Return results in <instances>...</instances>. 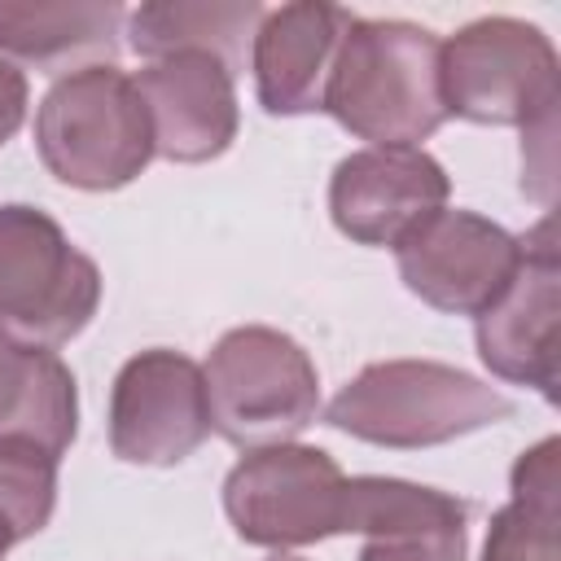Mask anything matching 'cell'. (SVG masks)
Segmentation results:
<instances>
[{
  "label": "cell",
  "instance_id": "3",
  "mask_svg": "<svg viewBox=\"0 0 561 561\" xmlns=\"http://www.w3.org/2000/svg\"><path fill=\"white\" fill-rule=\"evenodd\" d=\"M513 416V399L438 359H381L359 368L324 408V421L359 443L416 451Z\"/></svg>",
  "mask_w": 561,
  "mask_h": 561
},
{
  "label": "cell",
  "instance_id": "5",
  "mask_svg": "<svg viewBox=\"0 0 561 561\" xmlns=\"http://www.w3.org/2000/svg\"><path fill=\"white\" fill-rule=\"evenodd\" d=\"M210 430L241 451L294 443L320 416L316 359L280 329H228L202 368Z\"/></svg>",
  "mask_w": 561,
  "mask_h": 561
},
{
  "label": "cell",
  "instance_id": "10",
  "mask_svg": "<svg viewBox=\"0 0 561 561\" xmlns=\"http://www.w3.org/2000/svg\"><path fill=\"white\" fill-rule=\"evenodd\" d=\"M557 316H561V259L552 215L522 237V263L504 294L473 316L478 359L508 386H530L557 403Z\"/></svg>",
  "mask_w": 561,
  "mask_h": 561
},
{
  "label": "cell",
  "instance_id": "20",
  "mask_svg": "<svg viewBox=\"0 0 561 561\" xmlns=\"http://www.w3.org/2000/svg\"><path fill=\"white\" fill-rule=\"evenodd\" d=\"M26 105H31V88H26V75L0 57V145L13 140V131L22 127L26 118Z\"/></svg>",
  "mask_w": 561,
  "mask_h": 561
},
{
  "label": "cell",
  "instance_id": "8",
  "mask_svg": "<svg viewBox=\"0 0 561 561\" xmlns=\"http://www.w3.org/2000/svg\"><path fill=\"white\" fill-rule=\"evenodd\" d=\"M408 294L447 316H482L522 263V237L478 210L438 206L394 245Z\"/></svg>",
  "mask_w": 561,
  "mask_h": 561
},
{
  "label": "cell",
  "instance_id": "2",
  "mask_svg": "<svg viewBox=\"0 0 561 561\" xmlns=\"http://www.w3.org/2000/svg\"><path fill=\"white\" fill-rule=\"evenodd\" d=\"M438 48L443 39L416 22L355 18L324 88V114L368 149H421L447 123Z\"/></svg>",
  "mask_w": 561,
  "mask_h": 561
},
{
  "label": "cell",
  "instance_id": "17",
  "mask_svg": "<svg viewBox=\"0 0 561 561\" xmlns=\"http://www.w3.org/2000/svg\"><path fill=\"white\" fill-rule=\"evenodd\" d=\"M75 434L79 390L66 359L0 337V438H31L44 451L66 456Z\"/></svg>",
  "mask_w": 561,
  "mask_h": 561
},
{
  "label": "cell",
  "instance_id": "14",
  "mask_svg": "<svg viewBox=\"0 0 561 561\" xmlns=\"http://www.w3.org/2000/svg\"><path fill=\"white\" fill-rule=\"evenodd\" d=\"M355 13L324 0L267 9L250 39V70L263 114L298 118L324 110V88Z\"/></svg>",
  "mask_w": 561,
  "mask_h": 561
},
{
  "label": "cell",
  "instance_id": "7",
  "mask_svg": "<svg viewBox=\"0 0 561 561\" xmlns=\"http://www.w3.org/2000/svg\"><path fill=\"white\" fill-rule=\"evenodd\" d=\"M224 513L254 548H307L346 535V473L324 447H259L228 469Z\"/></svg>",
  "mask_w": 561,
  "mask_h": 561
},
{
  "label": "cell",
  "instance_id": "18",
  "mask_svg": "<svg viewBox=\"0 0 561 561\" xmlns=\"http://www.w3.org/2000/svg\"><path fill=\"white\" fill-rule=\"evenodd\" d=\"M508 491L486 526L482 561H561V443L552 434L517 456Z\"/></svg>",
  "mask_w": 561,
  "mask_h": 561
},
{
  "label": "cell",
  "instance_id": "21",
  "mask_svg": "<svg viewBox=\"0 0 561 561\" xmlns=\"http://www.w3.org/2000/svg\"><path fill=\"white\" fill-rule=\"evenodd\" d=\"M13 543H18V539H13V535H9V526L0 522V561L9 557V548H13Z\"/></svg>",
  "mask_w": 561,
  "mask_h": 561
},
{
  "label": "cell",
  "instance_id": "11",
  "mask_svg": "<svg viewBox=\"0 0 561 561\" xmlns=\"http://www.w3.org/2000/svg\"><path fill=\"white\" fill-rule=\"evenodd\" d=\"M451 180L425 149H359L329 175V215L355 245H399L408 228L447 206Z\"/></svg>",
  "mask_w": 561,
  "mask_h": 561
},
{
  "label": "cell",
  "instance_id": "15",
  "mask_svg": "<svg viewBox=\"0 0 561 561\" xmlns=\"http://www.w3.org/2000/svg\"><path fill=\"white\" fill-rule=\"evenodd\" d=\"M127 9L114 0H4L0 4V57L35 70L110 66L118 53V26Z\"/></svg>",
  "mask_w": 561,
  "mask_h": 561
},
{
  "label": "cell",
  "instance_id": "6",
  "mask_svg": "<svg viewBox=\"0 0 561 561\" xmlns=\"http://www.w3.org/2000/svg\"><path fill=\"white\" fill-rule=\"evenodd\" d=\"M96 307L101 272L61 224L26 202L0 206V337L57 351L92 324Z\"/></svg>",
  "mask_w": 561,
  "mask_h": 561
},
{
  "label": "cell",
  "instance_id": "4",
  "mask_svg": "<svg viewBox=\"0 0 561 561\" xmlns=\"http://www.w3.org/2000/svg\"><path fill=\"white\" fill-rule=\"evenodd\" d=\"M35 153L53 180L83 193L131 184L153 158L136 79L114 61L61 75L35 110Z\"/></svg>",
  "mask_w": 561,
  "mask_h": 561
},
{
  "label": "cell",
  "instance_id": "19",
  "mask_svg": "<svg viewBox=\"0 0 561 561\" xmlns=\"http://www.w3.org/2000/svg\"><path fill=\"white\" fill-rule=\"evenodd\" d=\"M57 465L61 456L44 451L31 438H0V522L18 543L53 522Z\"/></svg>",
  "mask_w": 561,
  "mask_h": 561
},
{
  "label": "cell",
  "instance_id": "1",
  "mask_svg": "<svg viewBox=\"0 0 561 561\" xmlns=\"http://www.w3.org/2000/svg\"><path fill=\"white\" fill-rule=\"evenodd\" d=\"M447 118L482 127H522V188L552 202V140L561 101V61L552 39L522 18H478L438 48Z\"/></svg>",
  "mask_w": 561,
  "mask_h": 561
},
{
  "label": "cell",
  "instance_id": "16",
  "mask_svg": "<svg viewBox=\"0 0 561 561\" xmlns=\"http://www.w3.org/2000/svg\"><path fill=\"white\" fill-rule=\"evenodd\" d=\"M263 13L267 9L254 0H153L127 13V44L145 61L210 53L237 75L245 70V53Z\"/></svg>",
  "mask_w": 561,
  "mask_h": 561
},
{
  "label": "cell",
  "instance_id": "22",
  "mask_svg": "<svg viewBox=\"0 0 561 561\" xmlns=\"http://www.w3.org/2000/svg\"><path fill=\"white\" fill-rule=\"evenodd\" d=\"M267 561H302V557H289V552H276V557H267Z\"/></svg>",
  "mask_w": 561,
  "mask_h": 561
},
{
  "label": "cell",
  "instance_id": "9",
  "mask_svg": "<svg viewBox=\"0 0 561 561\" xmlns=\"http://www.w3.org/2000/svg\"><path fill=\"white\" fill-rule=\"evenodd\" d=\"M210 438V403L202 364L149 346L131 355L110 390V451L123 465L167 469L188 460Z\"/></svg>",
  "mask_w": 561,
  "mask_h": 561
},
{
  "label": "cell",
  "instance_id": "12",
  "mask_svg": "<svg viewBox=\"0 0 561 561\" xmlns=\"http://www.w3.org/2000/svg\"><path fill=\"white\" fill-rule=\"evenodd\" d=\"M131 79L149 114L158 158L193 167L228 153L241 127V110H237V75L219 57L175 53L149 61Z\"/></svg>",
  "mask_w": 561,
  "mask_h": 561
},
{
  "label": "cell",
  "instance_id": "13",
  "mask_svg": "<svg viewBox=\"0 0 561 561\" xmlns=\"http://www.w3.org/2000/svg\"><path fill=\"white\" fill-rule=\"evenodd\" d=\"M346 535H364L359 561H465L469 504L408 478H346Z\"/></svg>",
  "mask_w": 561,
  "mask_h": 561
}]
</instances>
